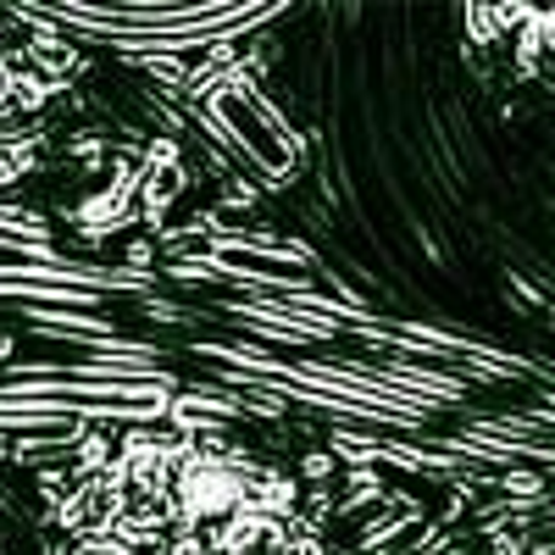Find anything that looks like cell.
<instances>
[{"label": "cell", "instance_id": "6da1fadb", "mask_svg": "<svg viewBox=\"0 0 555 555\" xmlns=\"http://www.w3.org/2000/svg\"><path fill=\"white\" fill-rule=\"evenodd\" d=\"M256 473H261L256 461L190 450L178 461V478H172V494H167V522L178 533H201V528L240 517L245 505H256Z\"/></svg>", "mask_w": 555, "mask_h": 555}, {"label": "cell", "instance_id": "7a4b0ae2", "mask_svg": "<svg viewBox=\"0 0 555 555\" xmlns=\"http://www.w3.org/2000/svg\"><path fill=\"white\" fill-rule=\"evenodd\" d=\"M7 83H12V62H0V106H7Z\"/></svg>", "mask_w": 555, "mask_h": 555}]
</instances>
